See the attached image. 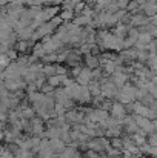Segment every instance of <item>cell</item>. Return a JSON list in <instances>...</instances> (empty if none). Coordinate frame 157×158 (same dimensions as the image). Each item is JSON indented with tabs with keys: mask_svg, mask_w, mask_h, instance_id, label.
<instances>
[{
	"mask_svg": "<svg viewBox=\"0 0 157 158\" xmlns=\"http://www.w3.org/2000/svg\"><path fill=\"white\" fill-rule=\"evenodd\" d=\"M108 112L111 114V117L119 118V120H122V118L126 115L125 105H122V103H119V102H112V105H111V107H109V110H108Z\"/></svg>",
	"mask_w": 157,
	"mask_h": 158,
	"instance_id": "cell-1",
	"label": "cell"
},
{
	"mask_svg": "<svg viewBox=\"0 0 157 158\" xmlns=\"http://www.w3.org/2000/svg\"><path fill=\"white\" fill-rule=\"evenodd\" d=\"M93 80V77H91V69L89 68H82L80 69V74L76 77V83H79L80 86H86L89 81Z\"/></svg>",
	"mask_w": 157,
	"mask_h": 158,
	"instance_id": "cell-2",
	"label": "cell"
},
{
	"mask_svg": "<svg viewBox=\"0 0 157 158\" xmlns=\"http://www.w3.org/2000/svg\"><path fill=\"white\" fill-rule=\"evenodd\" d=\"M111 75H112L111 81L116 85V88H120V86H123V85H125V83L129 80V75H128L125 71H120V72H112Z\"/></svg>",
	"mask_w": 157,
	"mask_h": 158,
	"instance_id": "cell-3",
	"label": "cell"
},
{
	"mask_svg": "<svg viewBox=\"0 0 157 158\" xmlns=\"http://www.w3.org/2000/svg\"><path fill=\"white\" fill-rule=\"evenodd\" d=\"M150 114V107L145 106L140 102H133V115H140V117H148Z\"/></svg>",
	"mask_w": 157,
	"mask_h": 158,
	"instance_id": "cell-4",
	"label": "cell"
},
{
	"mask_svg": "<svg viewBox=\"0 0 157 158\" xmlns=\"http://www.w3.org/2000/svg\"><path fill=\"white\" fill-rule=\"evenodd\" d=\"M48 141H50V149H51L54 154H57V155H59V154L65 149V146H66L60 138H50Z\"/></svg>",
	"mask_w": 157,
	"mask_h": 158,
	"instance_id": "cell-5",
	"label": "cell"
},
{
	"mask_svg": "<svg viewBox=\"0 0 157 158\" xmlns=\"http://www.w3.org/2000/svg\"><path fill=\"white\" fill-rule=\"evenodd\" d=\"M85 66L89 68V69H96L100 66L99 63V55H93V54H85Z\"/></svg>",
	"mask_w": 157,
	"mask_h": 158,
	"instance_id": "cell-6",
	"label": "cell"
},
{
	"mask_svg": "<svg viewBox=\"0 0 157 158\" xmlns=\"http://www.w3.org/2000/svg\"><path fill=\"white\" fill-rule=\"evenodd\" d=\"M123 135V129L122 126H116V127H106L103 132V137L106 138H114V137H122Z\"/></svg>",
	"mask_w": 157,
	"mask_h": 158,
	"instance_id": "cell-7",
	"label": "cell"
},
{
	"mask_svg": "<svg viewBox=\"0 0 157 158\" xmlns=\"http://www.w3.org/2000/svg\"><path fill=\"white\" fill-rule=\"evenodd\" d=\"M91 20H93L91 17H86V15L80 14V15L72 19V23L77 25V26H88V25H91Z\"/></svg>",
	"mask_w": 157,
	"mask_h": 158,
	"instance_id": "cell-8",
	"label": "cell"
},
{
	"mask_svg": "<svg viewBox=\"0 0 157 158\" xmlns=\"http://www.w3.org/2000/svg\"><path fill=\"white\" fill-rule=\"evenodd\" d=\"M40 72L45 75V77H51L55 74V64L54 63H45L40 69Z\"/></svg>",
	"mask_w": 157,
	"mask_h": 158,
	"instance_id": "cell-9",
	"label": "cell"
},
{
	"mask_svg": "<svg viewBox=\"0 0 157 158\" xmlns=\"http://www.w3.org/2000/svg\"><path fill=\"white\" fill-rule=\"evenodd\" d=\"M76 17V12L72 11V9H62V12H60V19L63 20V22H69V20H72Z\"/></svg>",
	"mask_w": 157,
	"mask_h": 158,
	"instance_id": "cell-10",
	"label": "cell"
},
{
	"mask_svg": "<svg viewBox=\"0 0 157 158\" xmlns=\"http://www.w3.org/2000/svg\"><path fill=\"white\" fill-rule=\"evenodd\" d=\"M109 146H111V148H114V149L122 151V149H123V140H122V137H114V138H109Z\"/></svg>",
	"mask_w": 157,
	"mask_h": 158,
	"instance_id": "cell-11",
	"label": "cell"
},
{
	"mask_svg": "<svg viewBox=\"0 0 157 158\" xmlns=\"http://www.w3.org/2000/svg\"><path fill=\"white\" fill-rule=\"evenodd\" d=\"M74 152H76V149H74V148H71L69 144H66V146H65V149H63L57 157L59 158H72V154H74Z\"/></svg>",
	"mask_w": 157,
	"mask_h": 158,
	"instance_id": "cell-12",
	"label": "cell"
},
{
	"mask_svg": "<svg viewBox=\"0 0 157 158\" xmlns=\"http://www.w3.org/2000/svg\"><path fill=\"white\" fill-rule=\"evenodd\" d=\"M102 154H103V152H102ZM102 154H99V152H96V151H93V149H86V151L82 152V158H100Z\"/></svg>",
	"mask_w": 157,
	"mask_h": 158,
	"instance_id": "cell-13",
	"label": "cell"
},
{
	"mask_svg": "<svg viewBox=\"0 0 157 158\" xmlns=\"http://www.w3.org/2000/svg\"><path fill=\"white\" fill-rule=\"evenodd\" d=\"M34 115H36L34 109L28 106V107H23V109H22V117H20V118H26V120H29V118H33Z\"/></svg>",
	"mask_w": 157,
	"mask_h": 158,
	"instance_id": "cell-14",
	"label": "cell"
},
{
	"mask_svg": "<svg viewBox=\"0 0 157 158\" xmlns=\"http://www.w3.org/2000/svg\"><path fill=\"white\" fill-rule=\"evenodd\" d=\"M146 143L150 146H157V134L156 132H151L146 135Z\"/></svg>",
	"mask_w": 157,
	"mask_h": 158,
	"instance_id": "cell-15",
	"label": "cell"
},
{
	"mask_svg": "<svg viewBox=\"0 0 157 158\" xmlns=\"http://www.w3.org/2000/svg\"><path fill=\"white\" fill-rule=\"evenodd\" d=\"M5 54H6V57H8L11 61H15V60H17V57H19V52H17L15 49H8Z\"/></svg>",
	"mask_w": 157,
	"mask_h": 158,
	"instance_id": "cell-16",
	"label": "cell"
},
{
	"mask_svg": "<svg viewBox=\"0 0 157 158\" xmlns=\"http://www.w3.org/2000/svg\"><path fill=\"white\" fill-rule=\"evenodd\" d=\"M55 74L57 75H66L68 74V69L62 64H55Z\"/></svg>",
	"mask_w": 157,
	"mask_h": 158,
	"instance_id": "cell-17",
	"label": "cell"
},
{
	"mask_svg": "<svg viewBox=\"0 0 157 158\" xmlns=\"http://www.w3.org/2000/svg\"><path fill=\"white\" fill-rule=\"evenodd\" d=\"M54 112H55V115H63V114L66 112V109L60 105V103H55V105H54Z\"/></svg>",
	"mask_w": 157,
	"mask_h": 158,
	"instance_id": "cell-18",
	"label": "cell"
},
{
	"mask_svg": "<svg viewBox=\"0 0 157 158\" xmlns=\"http://www.w3.org/2000/svg\"><path fill=\"white\" fill-rule=\"evenodd\" d=\"M9 63H11V60L6 57V54H0V66L2 68H6Z\"/></svg>",
	"mask_w": 157,
	"mask_h": 158,
	"instance_id": "cell-19",
	"label": "cell"
},
{
	"mask_svg": "<svg viewBox=\"0 0 157 158\" xmlns=\"http://www.w3.org/2000/svg\"><path fill=\"white\" fill-rule=\"evenodd\" d=\"M0 158H14V154H11L9 151H5V152L0 155Z\"/></svg>",
	"mask_w": 157,
	"mask_h": 158,
	"instance_id": "cell-20",
	"label": "cell"
},
{
	"mask_svg": "<svg viewBox=\"0 0 157 158\" xmlns=\"http://www.w3.org/2000/svg\"><path fill=\"white\" fill-rule=\"evenodd\" d=\"M80 69H82V68H80V66H74V69H72V71H71V74H72V75H74V77H77V75H79V74H80Z\"/></svg>",
	"mask_w": 157,
	"mask_h": 158,
	"instance_id": "cell-21",
	"label": "cell"
},
{
	"mask_svg": "<svg viewBox=\"0 0 157 158\" xmlns=\"http://www.w3.org/2000/svg\"><path fill=\"white\" fill-rule=\"evenodd\" d=\"M5 151H6V146H5V144H0V155H2Z\"/></svg>",
	"mask_w": 157,
	"mask_h": 158,
	"instance_id": "cell-22",
	"label": "cell"
},
{
	"mask_svg": "<svg viewBox=\"0 0 157 158\" xmlns=\"http://www.w3.org/2000/svg\"><path fill=\"white\" fill-rule=\"evenodd\" d=\"M134 2H136V3H137V5L140 6V5H143V3H145L146 0H134Z\"/></svg>",
	"mask_w": 157,
	"mask_h": 158,
	"instance_id": "cell-23",
	"label": "cell"
},
{
	"mask_svg": "<svg viewBox=\"0 0 157 158\" xmlns=\"http://www.w3.org/2000/svg\"><path fill=\"white\" fill-rule=\"evenodd\" d=\"M3 141V131H0V143Z\"/></svg>",
	"mask_w": 157,
	"mask_h": 158,
	"instance_id": "cell-24",
	"label": "cell"
},
{
	"mask_svg": "<svg viewBox=\"0 0 157 158\" xmlns=\"http://www.w3.org/2000/svg\"><path fill=\"white\" fill-rule=\"evenodd\" d=\"M140 158H151V157H148V155H143V154H142V155H140Z\"/></svg>",
	"mask_w": 157,
	"mask_h": 158,
	"instance_id": "cell-25",
	"label": "cell"
},
{
	"mask_svg": "<svg viewBox=\"0 0 157 158\" xmlns=\"http://www.w3.org/2000/svg\"><path fill=\"white\" fill-rule=\"evenodd\" d=\"M129 158H140V157H139V155H131Z\"/></svg>",
	"mask_w": 157,
	"mask_h": 158,
	"instance_id": "cell-26",
	"label": "cell"
},
{
	"mask_svg": "<svg viewBox=\"0 0 157 158\" xmlns=\"http://www.w3.org/2000/svg\"><path fill=\"white\" fill-rule=\"evenodd\" d=\"M34 158H37V157H34Z\"/></svg>",
	"mask_w": 157,
	"mask_h": 158,
	"instance_id": "cell-27",
	"label": "cell"
}]
</instances>
